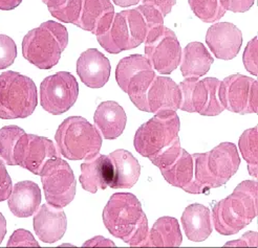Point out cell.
I'll use <instances>...</instances> for the list:
<instances>
[{"label":"cell","instance_id":"1","mask_svg":"<svg viewBox=\"0 0 258 248\" xmlns=\"http://www.w3.org/2000/svg\"><path fill=\"white\" fill-rule=\"evenodd\" d=\"M103 222L113 237L140 247L148 233V220L142 204L131 193L113 194L103 211Z\"/></svg>","mask_w":258,"mask_h":248},{"label":"cell","instance_id":"2","mask_svg":"<svg viewBox=\"0 0 258 248\" xmlns=\"http://www.w3.org/2000/svg\"><path fill=\"white\" fill-rule=\"evenodd\" d=\"M258 211L257 181L244 180L227 198L218 201L212 208L215 230L232 236L249 225Z\"/></svg>","mask_w":258,"mask_h":248},{"label":"cell","instance_id":"3","mask_svg":"<svg viewBox=\"0 0 258 248\" xmlns=\"http://www.w3.org/2000/svg\"><path fill=\"white\" fill-rule=\"evenodd\" d=\"M192 158L195 179L190 194H205L226 185L240 164L237 148L232 142H223L207 153L193 154Z\"/></svg>","mask_w":258,"mask_h":248},{"label":"cell","instance_id":"4","mask_svg":"<svg viewBox=\"0 0 258 248\" xmlns=\"http://www.w3.org/2000/svg\"><path fill=\"white\" fill-rule=\"evenodd\" d=\"M69 44L67 28L49 20L30 31L22 41V55L39 69H50L58 64Z\"/></svg>","mask_w":258,"mask_h":248},{"label":"cell","instance_id":"5","mask_svg":"<svg viewBox=\"0 0 258 248\" xmlns=\"http://www.w3.org/2000/svg\"><path fill=\"white\" fill-rule=\"evenodd\" d=\"M55 140L59 152L70 160H88L99 154L102 136L84 117L71 116L58 127Z\"/></svg>","mask_w":258,"mask_h":248},{"label":"cell","instance_id":"6","mask_svg":"<svg viewBox=\"0 0 258 248\" xmlns=\"http://www.w3.org/2000/svg\"><path fill=\"white\" fill-rule=\"evenodd\" d=\"M37 104V88L31 77L12 70L0 74V119H25Z\"/></svg>","mask_w":258,"mask_h":248},{"label":"cell","instance_id":"7","mask_svg":"<svg viewBox=\"0 0 258 248\" xmlns=\"http://www.w3.org/2000/svg\"><path fill=\"white\" fill-rule=\"evenodd\" d=\"M144 17L138 10H127L114 14L109 29L97 36L98 42L109 54H119L138 47L147 35Z\"/></svg>","mask_w":258,"mask_h":248},{"label":"cell","instance_id":"8","mask_svg":"<svg viewBox=\"0 0 258 248\" xmlns=\"http://www.w3.org/2000/svg\"><path fill=\"white\" fill-rule=\"evenodd\" d=\"M179 117L176 113L154 115L136 132L134 145L137 152L149 158L157 157L179 139Z\"/></svg>","mask_w":258,"mask_h":248},{"label":"cell","instance_id":"9","mask_svg":"<svg viewBox=\"0 0 258 248\" xmlns=\"http://www.w3.org/2000/svg\"><path fill=\"white\" fill-rule=\"evenodd\" d=\"M156 76L150 61L142 55L123 58L115 69V80L120 88L129 96L134 105L144 112H148L147 91Z\"/></svg>","mask_w":258,"mask_h":248},{"label":"cell","instance_id":"10","mask_svg":"<svg viewBox=\"0 0 258 248\" xmlns=\"http://www.w3.org/2000/svg\"><path fill=\"white\" fill-rule=\"evenodd\" d=\"M221 81L216 77H186L180 82L179 109L193 113L197 112L205 116H216L225 108L218 100L217 90Z\"/></svg>","mask_w":258,"mask_h":248},{"label":"cell","instance_id":"11","mask_svg":"<svg viewBox=\"0 0 258 248\" xmlns=\"http://www.w3.org/2000/svg\"><path fill=\"white\" fill-rule=\"evenodd\" d=\"M145 54L152 67L162 74H169L177 68L182 58V47L173 31L160 25L147 32Z\"/></svg>","mask_w":258,"mask_h":248},{"label":"cell","instance_id":"12","mask_svg":"<svg viewBox=\"0 0 258 248\" xmlns=\"http://www.w3.org/2000/svg\"><path fill=\"white\" fill-rule=\"evenodd\" d=\"M46 202L56 207L69 205L75 198L77 181L70 164L58 157L50 158L40 172Z\"/></svg>","mask_w":258,"mask_h":248},{"label":"cell","instance_id":"13","mask_svg":"<svg viewBox=\"0 0 258 248\" xmlns=\"http://www.w3.org/2000/svg\"><path fill=\"white\" fill-rule=\"evenodd\" d=\"M218 100L223 107L238 114L257 113L258 83L253 77L232 74L219 83Z\"/></svg>","mask_w":258,"mask_h":248},{"label":"cell","instance_id":"14","mask_svg":"<svg viewBox=\"0 0 258 248\" xmlns=\"http://www.w3.org/2000/svg\"><path fill=\"white\" fill-rule=\"evenodd\" d=\"M79 85L68 71L49 75L40 85V104L50 114L59 115L69 111L78 99Z\"/></svg>","mask_w":258,"mask_h":248},{"label":"cell","instance_id":"15","mask_svg":"<svg viewBox=\"0 0 258 248\" xmlns=\"http://www.w3.org/2000/svg\"><path fill=\"white\" fill-rule=\"evenodd\" d=\"M58 151L50 139L34 134L23 133L13 151L15 166L39 175L47 160L58 157Z\"/></svg>","mask_w":258,"mask_h":248},{"label":"cell","instance_id":"16","mask_svg":"<svg viewBox=\"0 0 258 248\" xmlns=\"http://www.w3.org/2000/svg\"><path fill=\"white\" fill-rule=\"evenodd\" d=\"M148 112L154 115L176 113L180 104L178 85L167 76H156L147 91Z\"/></svg>","mask_w":258,"mask_h":248},{"label":"cell","instance_id":"17","mask_svg":"<svg viewBox=\"0 0 258 248\" xmlns=\"http://www.w3.org/2000/svg\"><path fill=\"white\" fill-rule=\"evenodd\" d=\"M206 43L217 59L232 60L239 53L242 34L234 24L218 22L208 29Z\"/></svg>","mask_w":258,"mask_h":248},{"label":"cell","instance_id":"18","mask_svg":"<svg viewBox=\"0 0 258 248\" xmlns=\"http://www.w3.org/2000/svg\"><path fill=\"white\" fill-rule=\"evenodd\" d=\"M114 17V8L110 0H81V10L77 27L95 34H104Z\"/></svg>","mask_w":258,"mask_h":248},{"label":"cell","instance_id":"19","mask_svg":"<svg viewBox=\"0 0 258 248\" xmlns=\"http://www.w3.org/2000/svg\"><path fill=\"white\" fill-rule=\"evenodd\" d=\"M109 60L96 48H89L77 61V72L81 81L90 88L104 86L110 76Z\"/></svg>","mask_w":258,"mask_h":248},{"label":"cell","instance_id":"20","mask_svg":"<svg viewBox=\"0 0 258 248\" xmlns=\"http://www.w3.org/2000/svg\"><path fill=\"white\" fill-rule=\"evenodd\" d=\"M34 230L44 243H55L62 239L68 227V219L62 207L43 204L34 217Z\"/></svg>","mask_w":258,"mask_h":248},{"label":"cell","instance_id":"21","mask_svg":"<svg viewBox=\"0 0 258 248\" xmlns=\"http://www.w3.org/2000/svg\"><path fill=\"white\" fill-rule=\"evenodd\" d=\"M79 180L83 190L92 194L108 187L111 188L113 184V166L109 155L97 154L92 159L83 162Z\"/></svg>","mask_w":258,"mask_h":248},{"label":"cell","instance_id":"22","mask_svg":"<svg viewBox=\"0 0 258 248\" xmlns=\"http://www.w3.org/2000/svg\"><path fill=\"white\" fill-rule=\"evenodd\" d=\"M11 212L18 218L34 215L41 203V191L37 184L30 180L20 181L12 188L8 198Z\"/></svg>","mask_w":258,"mask_h":248},{"label":"cell","instance_id":"23","mask_svg":"<svg viewBox=\"0 0 258 248\" xmlns=\"http://www.w3.org/2000/svg\"><path fill=\"white\" fill-rule=\"evenodd\" d=\"M94 121L99 133L105 139L118 138L124 131L127 116L124 109L113 101L103 102L98 106Z\"/></svg>","mask_w":258,"mask_h":248},{"label":"cell","instance_id":"24","mask_svg":"<svg viewBox=\"0 0 258 248\" xmlns=\"http://www.w3.org/2000/svg\"><path fill=\"white\" fill-rule=\"evenodd\" d=\"M113 166V184L111 189H131L140 178L139 160L127 150H115L109 154Z\"/></svg>","mask_w":258,"mask_h":248},{"label":"cell","instance_id":"25","mask_svg":"<svg viewBox=\"0 0 258 248\" xmlns=\"http://www.w3.org/2000/svg\"><path fill=\"white\" fill-rule=\"evenodd\" d=\"M180 220L190 241L203 242L212 232L210 210L203 204L195 203L187 206Z\"/></svg>","mask_w":258,"mask_h":248},{"label":"cell","instance_id":"26","mask_svg":"<svg viewBox=\"0 0 258 248\" xmlns=\"http://www.w3.org/2000/svg\"><path fill=\"white\" fill-rule=\"evenodd\" d=\"M165 180L172 187L191 193L195 179V163L192 155L182 148L177 157L165 168L160 169Z\"/></svg>","mask_w":258,"mask_h":248},{"label":"cell","instance_id":"27","mask_svg":"<svg viewBox=\"0 0 258 248\" xmlns=\"http://www.w3.org/2000/svg\"><path fill=\"white\" fill-rule=\"evenodd\" d=\"M183 242L178 222L172 217H162L153 224L140 247H178Z\"/></svg>","mask_w":258,"mask_h":248},{"label":"cell","instance_id":"28","mask_svg":"<svg viewBox=\"0 0 258 248\" xmlns=\"http://www.w3.org/2000/svg\"><path fill=\"white\" fill-rule=\"evenodd\" d=\"M180 71L185 77H201L207 73L214 60L201 42L187 44L180 58Z\"/></svg>","mask_w":258,"mask_h":248},{"label":"cell","instance_id":"29","mask_svg":"<svg viewBox=\"0 0 258 248\" xmlns=\"http://www.w3.org/2000/svg\"><path fill=\"white\" fill-rule=\"evenodd\" d=\"M238 147L242 157L248 163L249 174L257 178L258 175V129L257 126L248 129L239 137Z\"/></svg>","mask_w":258,"mask_h":248},{"label":"cell","instance_id":"30","mask_svg":"<svg viewBox=\"0 0 258 248\" xmlns=\"http://www.w3.org/2000/svg\"><path fill=\"white\" fill-rule=\"evenodd\" d=\"M50 15L64 23L76 24L80 15L81 0H46Z\"/></svg>","mask_w":258,"mask_h":248},{"label":"cell","instance_id":"31","mask_svg":"<svg viewBox=\"0 0 258 248\" xmlns=\"http://www.w3.org/2000/svg\"><path fill=\"white\" fill-rule=\"evenodd\" d=\"M196 16L206 23H212L226 14L223 0H188Z\"/></svg>","mask_w":258,"mask_h":248},{"label":"cell","instance_id":"32","mask_svg":"<svg viewBox=\"0 0 258 248\" xmlns=\"http://www.w3.org/2000/svg\"><path fill=\"white\" fill-rule=\"evenodd\" d=\"M24 130L18 126H6L0 129V157L9 166H15L13 151Z\"/></svg>","mask_w":258,"mask_h":248},{"label":"cell","instance_id":"33","mask_svg":"<svg viewBox=\"0 0 258 248\" xmlns=\"http://www.w3.org/2000/svg\"><path fill=\"white\" fill-rule=\"evenodd\" d=\"M17 57V46L9 36L0 35V69H6L14 63Z\"/></svg>","mask_w":258,"mask_h":248},{"label":"cell","instance_id":"34","mask_svg":"<svg viewBox=\"0 0 258 248\" xmlns=\"http://www.w3.org/2000/svg\"><path fill=\"white\" fill-rule=\"evenodd\" d=\"M8 247H39L33 234L25 229H17L11 236Z\"/></svg>","mask_w":258,"mask_h":248},{"label":"cell","instance_id":"35","mask_svg":"<svg viewBox=\"0 0 258 248\" xmlns=\"http://www.w3.org/2000/svg\"><path fill=\"white\" fill-rule=\"evenodd\" d=\"M257 48H258V43H257V37H255L254 39L248 43V45L246 46V49H244L243 53V57H242V61H243V65L246 69L252 73L253 75L257 76Z\"/></svg>","mask_w":258,"mask_h":248},{"label":"cell","instance_id":"36","mask_svg":"<svg viewBox=\"0 0 258 248\" xmlns=\"http://www.w3.org/2000/svg\"><path fill=\"white\" fill-rule=\"evenodd\" d=\"M137 10L141 13L142 16L144 17L148 31L164 24V16L162 15V13L158 11L156 8H153L151 6L142 5V6H139Z\"/></svg>","mask_w":258,"mask_h":248},{"label":"cell","instance_id":"37","mask_svg":"<svg viewBox=\"0 0 258 248\" xmlns=\"http://www.w3.org/2000/svg\"><path fill=\"white\" fill-rule=\"evenodd\" d=\"M12 179L7 171L6 164L3 160H0V202H3L9 198L12 192Z\"/></svg>","mask_w":258,"mask_h":248},{"label":"cell","instance_id":"38","mask_svg":"<svg viewBox=\"0 0 258 248\" xmlns=\"http://www.w3.org/2000/svg\"><path fill=\"white\" fill-rule=\"evenodd\" d=\"M255 0H223L226 11L233 13H244L249 11L254 5Z\"/></svg>","mask_w":258,"mask_h":248},{"label":"cell","instance_id":"39","mask_svg":"<svg viewBox=\"0 0 258 248\" xmlns=\"http://www.w3.org/2000/svg\"><path fill=\"white\" fill-rule=\"evenodd\" d=\"M175 3L176 0H143V5L156 8L158 11L162 13V15L164 17L166 15H168L171 12Z\"/></svg>","mask_w":258,"mask_h":248},{"label":"cell","instance_id":"40","mask_svg":"<svg viewBox=\"0 0 258 248\" xmlns=\"http://www.w3.org/2000/svg\"><path fill=\"white\" fill-rule=\"evenodd\" d=\"M226 247L228 246H257V232L255 231H249L244 233L243 236L239 240H234L227 242Z\"/></svg>","mask_w":258,"mask_h":248},{"label":"cell","instance_id":"41","mask_svg":"<svg viewBox=\"0 0 258 248\" xmlns=\"http://www.w3.org/2000/svg\"><path fill=\"white\" fill-rule=\"evenodd\" d=\"M83 246L84 247H114L115 245L112 241L103 238L101 236H98L86 241L83 244Z\"/></svg>","mask_w":258,"mask_h":248},{"label":"cell","instance_id":"42","mask_svg":"<svg viewBox=\"0 0 258 248\" xmlns=\"http://www.w3.org/2000/svg\"><path fill=\"white\" fill-rule=\"evenodd\" d=\"M23 0H0V10L11 11L17 8Z\"/></svg>","mask_w":258,"mask_h":248},{"label":"cell","instance_id":"43","mask_svg":"<svg viewBox=\"0 0 258 248\" xmlns=\"http://www.w3.org/2000/svg\"><path fill=\"white\" fill-rule=\"evenodd\" d=\"M7 234V220L5 216L0 213V244L3 243Z\"/></svg>","mask_w":258,"mask_h":248},{"label":"cell","instance_id":"44","mask_svg":"<svg viewBox=\"0 0 258 248\" xmlns=\"http://www.w3.org/2000/svg\"><path fill=\"white\" fill-rule=\"evenodd\" d=\"M112 2L119 7L127 8L132 6H137L139 3L142 2V0H112Z\"/></svg>","mask_w":258,"mask_h":248},{"label":"cell","instance_id":"45","mask_svg":"<svg viewBox=\"0 0 258 248\" xmlns=\"http://www.w3.org/2000/svg\"><path fill=\"white\" fill-rule=\"evenodd\" d=\"M42 2H43V3H44V4H45V2H46V0H42Z\"/></svg>","mask_w":258,"mask_h":248}]
</instances>
